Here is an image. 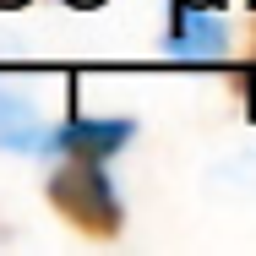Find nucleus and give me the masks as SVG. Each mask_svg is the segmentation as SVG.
<instances>
[{
	"mask_svg": "<svg viewBox=\"0 0 256 256\" xmlns=\"http://www.w3.org/2000/svg\"><path fill=\"white\" fill-rule=\"evenodd\" d=\"M0 148L6 153H38V148H50V131L38 126L33 104L6 93V88H0Z\"/></svg>",
	"mask_w": 256,
	"mask_h": 256,
	"instance_id": "4",
	"label": "nucleus"
},
{
	"mask_svg": "<svg viewBox=\"0 0 256 256\" xmlns=\"http://www.w3.org/2000/svg\"><path fill=\"white\" fill-rule=\"evenodd\" d=\"M44 196H50L54 218L88 240H120V229H126V202L109 186L104 164H93V158H66L60 169H50Z\"/></svg>",
	"mask_w": 256,
	"mask_h": 256,
	"instance_id": "1",
	"label": "nucleus"
},
{
	"mask_svg": "<svg viewBox=\"0 0 256 256\" xmlns=\"http://www.w3.org/2000/svg\"><path fill=\"white\" fill-rule=\"evenodd\" d=\"M66 6H76V11H98V6H109V0H66Z\"/></svg>",
	"mask_w": 256,
	"mask_h": 256,
	"instance_id": "5",
	"label": "nucleus"
},
{
	"mask_svg": "<svg viewBox=\"0 0 256 256\" xmlns=\"http://www.w3.org/2000/svg\"><path fill=\"white\" fill-rule=\"evenodd\" d=\"M136 136V120L114 114V120H88V114H71L66 126L50 131V148L66 158H93V164H109L114 153H126V142Z\"/></svg>",
	"mask_w": 256,
	"mask_h": 256,
	"instance_id": "2",
	"label": "nucleus"
},
{
	"mask_svg": "<svg viewBox=\"0 0 256 256\" xmlns=\"http://www.w3.org/2000/svg\"><path fill=\"white\" fill-rule=\"evenodd\" d=\"M16 6H33V0H0V11H16Z\"/></svg>",
	"mask_w": 256,
	"mask_h": 256,
	"instance_id": "6",
	"label": "nucleus"
},
{
	"mask_svg": "<svg viewBox=\"0 0 256 256\" xmlns=\"http://www.w3.org/2000/svg\"><path fill=\"white\" fill-rule=\"evenodd\" d=\"M169 50L180 54V60H218V54L229 50L224 22L207 16L202 6H191V0H174V16H169Z\"/></svg>",
	"mask_w": 256,
	"mask_h": 256,
	"instance_id": "3",
	"label": "nucleus"
}]
</instances>
